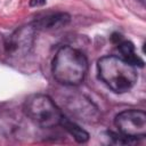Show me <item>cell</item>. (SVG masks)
Returning a JSON list of instances; mask_svg holds the SVG:
<instances>
[{
	"mask_svg": "<svg viewBox=\"0 0 146 146\" xmlns=\"http://www.w3.org/2000/svg\"><path fill=\"white\" fill-rule=\"evenodd\" d=\"M24 112L41 128H52L59 125L64 116L55 102L49 96L42 94L30 96L25 100Z\"/></svg>",
	"mask_w": 146,
	"mask_h": 146,
	"instance_id": "3957f363",
	"label": "cell"
},
{
	"mask_svg": "<svg viewBox=\"0 0 146 146\" xmlns=\"http://www.w3.org/2000/svg\"><path fill=\"white\" fill-rule=\"evenodd\" d=\"M47 0H30V6L31 7H39L46 3Z\"/></svg>",
	"mask_w": 146,
	"mask_h": 146,
	"instance_id": "9c48e42d",
	"label": "cell"
},
{
	"mask_svg": "<svg viewBox=\"0 0 146 146\" xmlns=\"http://www.w3.org/2000/svg\"><path fill=\"white\" fill-rule=\"evenodd\" d=\"M117 46H119V50L122 55V58L127 62H129L130 64H132L133 66L138 65V66H143L144 65V62L137 56V54L135 52V46L130 42V41H127V40H120L117 42Z\"/></svg>",
	"mask_w": 146,
	"mask_h": 146,
	"instance_id": "52a82bcc",
	"label": "cell"
},
{
	"mask_svg": "<svg viewBox=\"0 0 146 146\" xmlns=\"http://www.w3.org/2000/svg\"><path fill=\"white\" fill-rule=\"evenodd\" d=\"M140 1H144V0H140Z\"/></svg>",
	"mask_w": 146,
	"mask_h": 146,
	"instance_id": "30bf717a",
	"label": "cell"
},
{
	"mask_svg": "<svg viewBox=\"0 0 146 146\" xmlns=\"http://www.w3.org/2000/svg\"><path fill=\"white\" fill-rule=\"evenodd\" d=\"M99 79L114 92L130 90L137 82V71L132 64L117 56H105L97 64Z\"/></svg>",
	"mask_w": 146,
	"mask_h": 146,
	"instance_id": "7a4b0ae2",
	"label": "cell"
},
{
	"mask_svg": "<svg viewBox=\"0 0 146 146\" xmlns=\"http://www.w3.org/2000/svg\"><path fill=\"white\" fill-rule=\"evenodd\" d=\"M88 70V60L82 51L70 46L62 47L52 60V75L64 86L80 84Z\"/></svg>",
	"mask_w": 146,
	"mask_h": 146,
	"instance_id": "6da1fadb",
	"label": "cell"
},
{
	"mask_svg": "<svg viewBox=\"0 0 146 146\" xmlns=\"http://www.w3.org/2000/svg\"><path fill=\"white\" fill-rule=\"evenodd\" d=\"M70 21V16L63 13L59 14H51V15H47L42 18H40L36 23L35 26L40 27V29H56L59 26L65 25L67 22Z\"/></svg>",
	"mask_w": 146,
	"mask_h": 146,
	"instance_id": "8992f818",
	"label": "cell"
},
{
	"mask_svg": "<svg viewBox=\"0 0 146 146\" xmlns=\"http://www.w3.org/2000/svg\"><path fill=\"white\" fill-rule=\"evenodd\" d=\"M32 39V30L31 29H22L17 31L14 35H11L6 44L7 50L9 52H17L22 49H26L31 44Z\"/></svg>",
	"mask_w": 146,
	"mask_h": 146,
	"instance_id": "5b68a950",
	"label": "cell"
},
{
	"mask_svg": "<svg viewBox=\"0 0 146 146\" xmlns=\"http://www.w3.org/2000/svg\"><path fill=\"white\" fill-rule=\"evenodd\" d=\"M120 133L129 139L144 138L146 135V114L139 110H125L115 116Z\"/></svg>",
	"mask_w": 146,
	"mask_h": 146,
	"instance_id": "277c9868",
	"label": "cell"
},
{
	"mask_svg": "<svg viewBox=\"0 0 146 146\" xmlns=\"http://www.w3.org/2000/svg\"><path fill=\"white\" fill-rule=\"evenodd\" d=\"M60 125H63L64 129H66V130L73 136V138H74L76 141H79V143H84V141H87L88 138H89V135H88L87 131H84V130H83L82 128H80L76 123L70 121V120L66 119L65 116H63V119H62V121H60Z\"/></svg>",
	"mask_w": 146,
	"mask_h": 146,
	"instance_id": "ba28073f",
	"label": "cell"
}]
</instances>
